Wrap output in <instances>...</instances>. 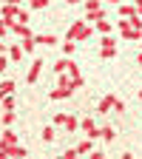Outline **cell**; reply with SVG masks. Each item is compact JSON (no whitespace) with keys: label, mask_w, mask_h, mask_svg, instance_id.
<instances>
[{"label":"cell","mask_w":142,"mask_h":159,"mask_svg":"<svg viewBox=\"0 0 142 159\" xmlns=\"http://www.w3.org/2000/svg\"><path fill=\"white\" fill-rule=\"evenodd\" d=\"M134 3H136V11L142 14V0H134Z\"/></svg>","instance_id":"cell-32"},{"label":"cell","mask_w":142,"mask_h":159,"mask_svg":"<svg viewBox=\"0 0 142 159\" xmlns=\"http://www.w3.org/2000/svg\"><path fill=\"white\" fill-rule=\"evenodd\" d=\"M139 99H142V88H139Z\"/></svg>","instance_id":"cell-36"},{"label":"cell","mask_w":142,"mask_h":159,"mask_svg":"<svg viewBox=\"0 0 142 159\" xmlns=\"http://www.w3.org/2000/svg\"><path fill=\"white\" fill-rule=\"evenodd\" d=\"M51 122H54L57 128L68 131V134L80 131V119H77V116H71V114H54V119H51Z\"/></svg>","instance_id":"cell-3"},{"label":"cell","mask_w":142,"mask_h":159,"mask_svg":"<svg viewBox=\"0 0 142 159\" xmlns=\"http://www.w3.org/2000/svg\"><path fill=\"white\" fill-rule=\"evenodd\" d=\"M99 3H111V6H119V0H99Z\"/></svg>","instance_id":"cell-31"},{"label":"cell","mask_w":142,"mask_h":159,"mask_svg":"<svg viewBox=\"0 0 142 159\" xmlns=\"http://www.w3.org/2000/svg\"><path fill=\"white\" fill-rule=\"evenodd\" d=\"M3 111H14V94H3Z\"/></svg>","instance_id":"cell-23"},{"label":"cell","mask_w":142,"mask_h":159,"mask_svg":"<svg viewBox=\"0 0 142 159\" xmlns=\"http://www.w3.org/2000/svg\"><path fill=\"white\" fill-rule=\"evenodd\" d=\"M114 136H117V131H114L111 125H105V128H99V139H105V142H114Z\"/></svg>","instance_id":"cell-20"},{"label":"cell","mask_w":142,"mask_h":159,"mask_svg":"<svg viewBox=\"0 0 142 159\" xmlns=\"http://www.w3.org/2000/svg\"><path fill=\"white\" fill-rule=\"evenodd\" d=\"M74 156H80V151H77V148H68V151H63V159H74Z\"/></svg>","instance_id":"cell-27"},{"label":"cell","mask_w":142,"mask_h":159,"mask_svg":"<svg viewBox=\"0 0 142 159\" xmlns=\"http://www.w3.org/2000/svg\"><path fill=\"white\" fill-rule=\"evenodd\" d=\"M114 111L117 114H125V102H122V99H117V102H114Z\"/></svg>","instance_id":"cell-28"},{"label":"cell","mask_w":142,"mask_h":159,"mask_svg":"<svg viewBox=\"0 0 142 159\" xmlns=\"http://www.w3.org/2000/svg\"><path fill=\"white\" fill-rule=\"evenodd\" d=\"M57 125L51 122V125H46L43 131H40V139H43V142H54V139H57V131H54Z\"/></svg>","instance_id":"cell-18"},{"label":"cell","mask_w":142,"mask_h":159,"mask_svg":"<svg viewBox=\"0 0 142 159\" xmlns=\"http://www.w3.org/2000/svg\"><path fill=\"white\" fill-rule=\"evenodd\" d=\"M40 74H43V57H37L34 63H31V68H29V74H26V83L34 85L37 80H40Z\"/></svg>","instance_id":"cell-7"},{"label":"cell","mask_w":142,"mask_h":159,"mask_svg":"<svg viewBox=\"0 0 142 159\" xmlns=\"http://www.w3.org/2000/svg\"><path fill=\"white\" fill-rule=\"evenodd\" d=\"M14 142H17V134H14L11 128H6L3 136H0V145H14Z\"/></svg>","instance_id":"cell-19"},{"label":"cell","mask_w":142,"mask_h":159,"mask_svg":"<svg viewBox=\"0 0 142 159\" xmlns=\"http://www.w3.org/2000/svg\"><path fill=\"white\" fill-rule=\"evenodd\" d=\"M80 131H83L85 136H91V139H99V128L94 122V116H85L83 122H80Z\"/></svg>","instance_id":"cell-6"},{"label":"cell","mask_w":142,"mask_h":159,"mask_svg":"<svg viewBox=\"0 0 142 159\" xmlns=\"http://www.w3.org/2000/svg\"><path fill=\"white\" fill-rule=\"evenodd\" d=\"M139 48H142V40H139Z\"/></svg>","instance_id":"cell-37"},{"label":"cell","mask_w":142,"mask_h":159,"mask_svg":"<svg viewBox=\"0 0 142 159\" xmlns=\"http://www.w3.org/2000/svg\"><path fill=\"white\" fill-rule=\"evenodd\" d=\"M17 11H20V6H14V3H3V9H0L3 20H9V23H14V20H17Z\"/></svg>","instance_id":"cell-11"},{"label":"cell","mask_w":142,"mask_h":159,"mask_svg":"<svg viewBox=\"0 0 142 159\" xmlns=\"http://www.w3.org/2000/svg\"><path fill=\"white\" fill-rule=\"evenodd\" d=\"M97 6H103L99 0H85V11H91V9H97Z\"/></svg>","instance_id":"cell-29"},{"label":"cell","mask_w":142,"mask_h":159,"mask_svg":"<svg viewBox=\"0 0 142 159\" xmlns=\"http://www.w3.org/2000/svg\"><path fill=\"white\" fill-rule=\"evenodd\" d=\"M34 40H37V46H57L60 43L57 34H34Z\"/></svg>","instance_id":"cell-16"},{"label":"cell","mask_w":142,"mask_h":159,"mask_svg":"<svg viewBox=\"0 0 142 159\" xmlns=\"http://www.w3.org/2000/svg\"><path fill=\"white\" fill-rule=\"evenodd\" d=\"M3 3H14V6H20V3H23V0H3Z\"/></svg>","instance_id":"cell-34"},{"label":"cell","mask_w":142,"mask_h":159,"mask_svg":"<svg viewBox=\"0 0 142 159\" xmlns=\"http://www.w3.org/2000/svg\"><path fill=\"white\" fill-rule=\"evenodd\" d=\"M74 66H77L74 60H68V57H60L57 63H54V74H68V71H71Z\"/></svg>","instance_id":"cell-9"},{"label":"cell","mask_w":142,"mask_h":159,"mask_svg":"<svg viewBox=\"0 0 142 159\" xmlns=\"http://www.w3.org/2000/svg\"><path fill=\"white\" fill-rule=\"evenodd\" d=\"M94 31H97V29H94V26L88 23V20L83 17V20H74V23L68 26L66 37H68V40H77V43H83V40H88V37H91Z\"/></svg>","instance_id":"cell-1"},{"label":"cell","mask_w":142,"mask_h":159,"mask_svg":"<svg viewBox=\"0 0 142 159\" xmlns=\"http://www.w3.org/2000/svg\"><path fill=\"white\" fill-rule=\"evenodd\" d=\"M6 68H9V57L3 54V57H0V71H6Z\"/></svg>","instance_id":"cell-30"},{"label":"cell","mask_w":142,"mask_h":159,"mask_svg":"<svg viewBox=\"0 0 142 159\" xmlns=\"http://www.w3.org/2000/svg\"><path fill=\"white\" fill-rule=\"evenodd\" d=\"M17 23H29V11H26V9L17 11Z\"/></svg>","instance_id":"cell-26"},{"label":"cell","mask_w":142,"mask_h":159,"mask_svg":"<svg viewBox=\"0 0 142 159\" xmlns=\"http://www.w3.org/2000/svg\"><path fill=\"white\" fill-rule=\"evenodd\" d=\"M11 122H14V111H3V125L11 128Z\"/></svg>","instance_id":"cell-25"},{"label":"cell","mask_w":142,"mask_h":159,"mask_svg":"<svg viewBox=\"0 0 142 159\" xmlns=\"http://www.w3.org/2000/svg\"><path fill=\"white\" fill-rule=\"evenodd\" d=\"M94 29H97L99 34H111V31L117 29V23H111L108 17H103V20H97V23H94Z\"/></svg>","instance_id":"cell-13"},{"label":"cell","mask_w":142,"mask_h":159,"mask_svg":"<svg viewBox=\"0 0 142 159\" xmlns=\"http://www.w3.org/2000/svg\"><path fill=\"white\" fill-rule=\"evenodd\" d=\"M26 156V148L23 145H0V159H23Z\"/></svg>","instance_id":"cell-5"},{"label":"cell","mask_w":142,"mask_h":159,"mask_svg":"<svg viewBox=\"0 0 142 159\" xmlns=\"http://www.w3.org/2000/svg\"><path fill=\"white\" fill-rule=\"evenodd\" d=\"M29 6H31L34 11H40V9H46V6H48V0H29Z\"/></svg>","instance_id":"cell-24"},{"label":"cell","mask_w":142,"mask_h":159,"mask_svg":"<svg viewBox=\"0 0 142 159\" xmlns=\"http://www.w3.org/2000/svg\"><path fill=\"white\" fill-rule=\"evenodd\" d=\"M114 102H117V97H114V94H105V97L97 102V114H108V111H114Z\"/></svg>","instance_id":"cell-8"},{"label":"cell","mask_w":142,"mask_h":159,"mask_svg":"<svg viewBox=\"0 0 142 159\" xmlns=\"http://www.w3.org/2000/svg\"><path fill=\"white\" fill-rule=\"evenodd\" d=\"M74 148L80 151V156H85V153L91 156V151H94V139H91V136H85V139H80V142H77Z\"/></svg>","instance_id":"cell-12"},{"label":"cell","mask_w":142,"mask_h":159,"mask_svg":"<svg viewBox=\"0 0 142 159\" xmlns=\"http://www.w3.org/2000/svg\"><path fill=\"white\" fill-rule=\"evenodd\" d=\"M136 63H139V68H142V48H139V54H136Z\"/></svg>","instance_id":"cell-33"},{"label":"cell","mask_w":142,"mask_h":159,"mask_svg":"<svg viewBox=\"0 0 142 159\" xmlns=\"http://www.w3.org/2000/svg\"><path fill=\"white\" fill-rule=\"evenodd\" d=\"M117 54V40L111 34H103V43H99V57L103 60H111Z\"/></svg>","instance_id":"cell-4"},{"label":"cell","mask_w":142,"mask_h":159,"mask_svg":"<svg viewBox=\"0 0 142 159\" xmlns=\"http://www.w3.org/2000/svg\"><path fill=\"white\" fill-rule=\"evenodd\" d=\"M66 3H71V6H74V3H83V0H66Z\"/></svg>","instance_id":"cell-35"},{"label":"cell","mask_w":142,"mask_h":159,"mask_svg":"<svg viewBox=\"0 0 142 159\" xmlns=\"http://www.w3.org/2000/svg\"><path fill=\"white\" fill-rule=\"evenodd\" d=\"M17 91V83L14 80H3V85H0V94H14Z\"/></svg>","instance_id":"cell-21"},{"label":"cell","mask_w":142,"mask_h":159,"mask_svg":"<svg viewBox=\"0 0 142 159\" xmlns=\"http://www.w3.org/2000/svg\"><path fill=\"white\" fill-rule=\"evenodd\" d=\"M117 14H119V17H134V14H139V11H136V3H119V6H117Z\"/></svg>","instance_id":"cell-14"},{"label":"cell","mask_w":142,"mask_h":159,"mask_svg":"<svg viewBox=\"0 0 142 159\" xmlns=\"http://www.w3.org/2000/svg\"><path fill=\"white\" fill-rule=\"evenodd\" d=\"M74 51H77V40H68V37H66V43H63V54L71 57Z\"/></svg>","instance_id":"cell-22"},{"label":"cell","mask_w":142,"mask_h":159,"mask_svg":"<svg viewBox=\"0 0 142 159\" xmlns=\"http://www.w3.org/2000/svg\"><path fill=\"white\" fill-rule=\"evenodd\" d=\"M103 17H108V11H105L103 6H97V9H91V11H85V20H88V23H97V20H103Z\"/></svg>","instance_id":"cell-15"},{"label":"cell","mask_w":142,"mask_h":159,"mask_svg":"<svg viewBox=\"0 0 142 159\" xmlns=\"http://www.w3.org/2000/svg\"><path fill=\"white\" fill-rule=\"evenodd\" d=\"M11 31L17 34V40H26V37H34V31L29 29V23H17V20H14V26H11Z\"/></svg>","instance_id":"cell-10"},{"label":"cell","mask_w":142,"mask_h":159,"mask_svg":"<svg viewBox=\"0 0 142 159\" xmlns=\"http://www.w3.org/2000/svg\"><path fill=\"white\" fill-rule=\"evenodd\" d=\"M74 91H77V85H74L71 74H57V88L48 94V99H68Z\"/></svg>","instance_id":"cell-2"},{"label":"cell","mask_w":142,"mask_h":159,"mask_svg":"<svg viewBox=\"0 0 142 159\" xmlns=\"http://www.w3.org/2000/svg\"><path fill=\"white\" fill-rule=\"evenodd\" d=\"M23 54H26L23 43H14V46H9V57L14 60V63H20V60H23Z\"/></svg>","instance_id":"cell-17"}]
</instances>
